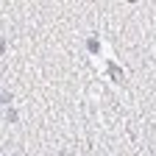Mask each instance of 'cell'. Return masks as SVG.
Returning a JSON list of instances; mask_svg holds the SVG:
<instances>
[{"label":"cell","mask_w":156,"mask_h":156,"mask_svg":"<svg viewBox=\"0 0 156 156\" xmlns=\"http://www.w3.org/2000/svg\"><path fill=\"white\" fill-rule=\"evenodd\" d=\"M109 73H112V78H114V81H117V84H120V81H123V73H120V70H117L114 64L109 67Z\"/></svg>","instance_id":"6da1fadb"},{"label":"cell","mask_w":156,"mask_h":156,"mask_svg":"<svg viewBox=\"0 0 156 156\" xmlns=\"http://www.w3.org/2000/svg\"><path fill=\"white\" fill-rule=\"evenodd\" d=\"M6 50V42H3V39H0V53H3Z\"/></svg>","instance_id":"3957f363"},{"label":"cell","mask_w":156,"mask_h":156,"mask_svg":"<svg viewBox=\"0 0 156 156\" xmlns=\"http://www.w3.org/2000/svg\"><path fill=\"white\" fill-rule=\"evenodd\" d=\"M89 50H92V53H98V50H101V45H98L95 39H89Z\"/></svg>","instance_id":"7a4b0ae2"}]
</instances>
